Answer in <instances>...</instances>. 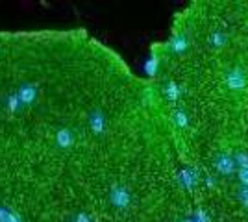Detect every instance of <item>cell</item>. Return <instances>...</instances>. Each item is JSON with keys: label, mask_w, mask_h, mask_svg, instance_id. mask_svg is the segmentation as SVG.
<instances>
[{"label": "cell", "mask_w": 248, "mask_h": 222, "mask_svg": "<svg viewBox=\"0 0 248 222\" xmlns=\"http://www.w3.org/2000/svg\"><path fill=\"white\" fill-rule=\"evenodd\" d=\"M213 169L217 170L218 174H222V176H232L235 170H237V161L233 156H230V154H217L215 159H213Z\"/></svg>", "instance_id": "6da1fadb"}, {"label": "cell", "mask_w": 248, "mask_h": 222, "mask_svg": "<svg viewBox=\"0 0 248 222\" xmlns=\"http://www.w3.org/2000/svg\"><path fill=\"white\" fill-rule=\"evenodd\" d=\"M109 202L113 204L115 207H119V209L128 207V206H130V202H132L130 191L126 189L124 185H113L111 191H109Z\"/></svg>", "instance_id": "7a4b0ae2"}, {"label": "cell", "mask_w": 248, "mask_h": 222, "mask_svg": "<svg viewBox=\"0 0 248 222\" xmlns=\"http://www.w3.org/2000/svg\"><path fill=\"white\" fill-rule=\"evenodd\" d=\"M224 84H226L228 89H232V91H241V89H245V85H247V74L243 73V69H232V71H228L226 76H224Z\"/></svg>", "instance_id": "3957f363"}, {"label": "cell", "mask_w": 248, "mask_h": 222, "mask_svg": "<svg viewBox=\"0 0 248 222\" xmlns=\"http://www.w3.org/2000/svg\"><path fill=\"white\" fill-rule=\"evenodd\" d=\"M19 98H21V102L24 104V106H28V104H31L33 100H35V95H37V87L33 84H30V82H26V84L21 85V89H19Z\"/></svg>", "instance_id": "277c9868"}, {"label": "cell", "mask_w": 248, "mask_h": 222, "mask_svg": "<svg viewBox=\"0 0 248 222\" xmlns=\"http://www.w3.org/2000/svg\"><path fill=\"white\" fill-rule=\"evenodd\" d=\"M89 128H91L93 133H102L106 130V115L100 109H96L89 115Z\"/></svg>", "instance_id": "5b68a950"}, {"label": "cell", "mask_w": 248, "mask_h": 222, "mask_svg": "<svg viewBox=\"0 0 248 222\" xmlns=\"http://www.w3.org/2000/svg\"><path fill=\"white\" fill-rule=\"evenodd\" d=\"M73 132L69 130V128H62V130H58V133H56V143H58V147L62 148H69L73 145Z\"/></svg>", "instance_id": "8992f818"}, {"label": "cell", "mask_w": 248, "mask_h": 222, "mask_svg": "<svg viewBox=\"0 0 248 222\" xmlns=\"http://www.w3.org/2000/svg\"><path fill=\"white\" fill-rule=\"evenodd\" d=\"M187 46H189V43L184 35H174L172 39H170V48H172V52L176 54H184L187 50Z\"/></svg>", "instance_id": "52a82bcc"}, {"label": "cell", "mask_w": 248, "mask_h": 222, "mask_svg": "<svg viewBox=\"0 0 248 222\" xmlns=\"http://www.w3.org/2000/svg\"><path fill=\"white\" fill-rule=\"evenodd\" d=\"M172 122L178 128H189V115H187L184 109H174L172 111Z\"/></svg>", "instance_id": "ba28073f"}, {"label": "cell", "mask_w": 248, "mask_h": 222, "mask_svg": "<svg viewBox=\"0 0 248 222\" xmlns=\"http://www.w3.org/2000/svg\"><path fill=\"white\" fill-rule=\"evenodd\" d=\"M180 181H182V185L184 187H193L195 185V172L191 169H184L182 172H180Z\"/></svg>", "instance_id": "9c48e42d"}, {"label": "cell", "mask_w": 248, "mask_h": 222, "mask_svg": "<svg viewBox=\"0 0 248 222\" xmlns=\"http://www.w3.org/2000/svg\"><path fill=\"white\" fill-rule=\"evenodd\" d=\"M163 93H165V96L169 100L174 102L176 98L180 96V85L176 84V82H169V84L165 85V89H163Z\"/></svg>", "instance_id": "30bf717a"}, {"label": "cell", "mask_w": 248, "mask_h": 222, "mask_svg": "<svg viewBox=\"0 0 248 222\" xmlns=\"http://www.w3.org/2000/svg\"><path fill=\"white\" fill-rule=\"evenodd\" d=\"M209 41H211V44H213V46L222 48V46L228 43V35L224 32H213V33H211V37H209Z\"/></svg>", "instance_id": "8fae6325"}, {"label": "cell", "mask_w": 248, "mask_h": 222, "mask_svg": "<svg viewBox=\"0 0 248 222\" xmlns=\"http://www.w3.org/2000/svg\"><path fill=\"white\" fill-rule=\"evenodd\" d=\"M157 65H159V59H157L155 56H150L145 63V73L148 74V76H154V74L157 73Z\"/></svg>", "instance_id": "7c38bea8"}, {"label": "cell", "mask_w": 248, "mask_h": 222, "mask_svg": "<svg viewBox=\"0 0 248 222\" xmlns=\"http://www.w3.org/2000/svg\"><path fill=\"white\" fill-rule=\"evenodd\" d=\"M6 106H8V109H10V111H17V109L22 106L19 95H10V96H8V98H6Z\"/></svg>", "instance_id": "4fadbf2b"}, {"label": "cell", "mask_w": 248, "mask_h": 222, "mask_svg": "<svg viewBox=\"0 0 248 222\" xmlns=\"http://www.w3.org/2000/svg\"><path fill=\"white\" fill-rule=\"evenodd\" d=\"M0 222H21V221H19L17 215H13V213L8 211V209L0 207Z\"/></svg>", "instance_id": "5bb4252c"}, {"label": "cell", "mask_w": 248, "mask_h": 222, "mask_svg": "<svg viewBox=\"0 0 248 222\" xmlns=\"http://www.w3.org/2000/svg\"><path fill=\"white\" fill-rule=\"evenodd\" d=\"M239 178H241V183L248 187V165H243L241 169H239Z\"/></svg>", "instance_id": "9a60e30c"}, {"label": "cell", "mask_w": 248, "mask_h": 222, "mask_svg": "<svg viewBox=\"0 0 248 222\" xmlns=\"http://www.w3.org/2000/svg\"><path fill=\"white\" fill-rule=\"evenodd\" d=\"M74 222H91V219H89L85 213H80V215L76 217V221H74Z\"/></svg>", "instance_id": "2e32d148"}]
</instances>
